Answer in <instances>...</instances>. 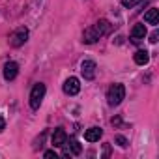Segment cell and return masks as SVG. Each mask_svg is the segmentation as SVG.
I'll return each instance as SVG.
<instances>
[{"instance_id": "6da1fadb", "label": "cell", "mask_w": 159, "mask_h": 159, "mask_svg": "<svg viewBox=\"0 0 159 159\" xmlns=\"http://www.w3.org/2000/svg\"><path fill=\"white\" fill-rule=\"evenodd\" d=\"M124 98H125V88H124V84H120V83L112 84V86L109 88V92H107V99H109V105H112V107L120 105Z\"/></svg>"}, {"instance_id": "7a4b0ae2", "label": "cell", "mask_w": 159, "mask_h": 159, "mask_svg": "<svg viewBox=\"0 0 159 159\" xmlns=\"http://www.w3.org/2000/svg\"><path fill=\"white\" fill-rule=\"evenodd\" d=\"M43 98H45V84L38 83V84L32 88V92H30V107H32V109H39Z\"/></svg>"}, {"instance_id": "3957f363", "label": "cell", "mask_w": 159, "mask_h": 159, "mask_svg": "<svg viewBox=\"0 0 159 159\" xmlns=\"http://www.w3.org/2000/svg\"><path fill=\"white\" fill-rule=\"evenodd\" d=\"M26 39H28V30H26L25 26H21V28H17V30L10 36V45H11V47H21V45L26 43Z\"/></svg>"}, {"instance_id": "277c9868", "label": "cell", "mask_w": 159, "mask_h": 159, "mask_svg": "<svg viewBox=\"0 0 159 159\" xmlns=\"http://www.w3.org/2000/svg\"><path fill=\"white\" fill-rule=\"evenodd\" d=\"M96 69H98V66L92 60H84L81 64V73H83V77L86 79V81H92V79L96 77Z\"/></svg>"}, {"instance_id": "5b68a950", "label": "cell", "mask_w": 159, "mask_h": 159, "mask_svg": "<svg viewBox=\"0 0 159 159\" xmlns=\"http://www.w3.org/2000/svg\"><path fill=\"white\" fill-rule=\"evenodd\" d=\"M79 90H81V83H79L77 77H69L64 83V92L67 96H75V94H79Z\"/></svg>"}, {"instance_id": "8992f818", "label": "cell", "mask_w": 159, "mask_h": 159, "mask_svg": "<svg viewBox=\"0 0 159 159\" xmlns=\"http://www.w3.org/2000/svg\"><path fill=\"white\" fill-rule=\"evenodd\" d=\"M64 146H67L66 150H64V157H69V155H79L83 152V146L79 144V140H75V139H69V142L66 140V144Z\"/></svg>"}, {"instance_id": "52a82bcc", "label": "cell", "mask_w": 159, "mask_h": 159, "mask_svg": "<svg viewBox=\"0 0 159 159\" xmlns=\"http://www.w3.org/2000/svg\"><path fill=\"white\" fill-rule=\"evenodd\" d=\"M66 140H67V135H66L64 127L54 129V133H52V146H54V148H60V146L66 144Z\"/></svg>"}, {"instance_id": "ba28073f", "label": "cell", "mask_w": 159, "mask_h": 159, "mask_svg": "<svg viewBox=\"0 0 159 159\" xmlns=\"http://www.w3.org/2000/svg\"><path fill=\"white\" fill-rule=\"evenodd\" d=\"M17 73H19V66L15 62H8L4 66V79L6 81H13V79L17 77Z\"/></svg>"}, {"instance_id": "9c48e42d", "label": "cell", "mask_w": 159, "mask_h": 159, "mask_svg": "<svg viewBox=\"0 0 159 159\" xmlns=\"http://www.w3.org/2000/svg\"><path fill=\"white\" fill-rule=\"evenodd\" d=\"M101 135H103V131H101L99 127H90V129L84 131V139H86L88 142H98V140L101 139Z\"/></svg>"}, {"instance_id": "30bf717a", "label": "cell", "mask_w": 159, "mask_h": 159, "mask_svg": "<svg viewBox=\"0 0 159 159\" xmlns=\"http://www.w3.org/2000/svg\"><path fill=\"white\" fill-rule=\"evenodd\" d=\"M94 28H96V32H98V34H99V38H101V36H107V34L111 32V28H112V26H111V23H109V21L101 19V21H98V23L94 25Z\"/></svg>"}, {"instance_id": "8fae6325", "label": "cell", "mask_w": 159, "mask_h": 159, "mask_svg": "<svg viewBox=\"0 0 159 159\" xmlns=\"http://www.w3.org/2000/svg\"><path fill=\"white\" fill-rule=\"evenodd\" d=\"M98 39H99V34L96 32V28H94V26H90V28H86V30H84V34H83V41H84V43H88V45H90V43H96Z\"/></svg>"}, {"instance_id": "7c38bea8", "label": "cell", "mask_w": 159, "mask_h": 159, "mask_svg": "<svg viewBox=\"0 0 159 159\" xmlns=\"http://www.w3.org/2000/svg\"><path fill=\"white\" fill-rule=\"evenodd\" d=\"M144 36H146V26H144V25H135L133 30H131V38H133V41L137 43V41L144 39Z\"/></svg>"}, {"instance_id": "4fadbf2b", "label": "cell", "mask_w": 159, "mask_h": 159, "mask_svg": "<svg viewBox=\"0 0 159 159\" xmlns=\"http://www.w3.org/2000/svg\"><path fill=\"white\" fill-rule=\"evenodd\" d=\"M144 21H146L148 25H159V10H155V8L148 10V11L144 13Z\"/></svg>"}, {"instance_id": "5bb4252c", "label": "cell", "mask_w": 159, "mask_h": 159, "mask_svg": "<svg viewBox=\"0 0 159 159\" xmlns=\"http://www.w3.org/2000/svg\"><path fill=\"white\" fill-rule=\"evenodd\" d=\"M150 62V54H148V51H137L135 52V64H139V66H146Z\"/></svg>"}, {"instance_id": "9a60e30c", "label": "cell", "mask_w": 159, "mask_h": 159, "mask_svg": "<svg viewBox=\"0 0 159 159\" xmlns=\"http://www.w3.org/2000/svg\"><path fill=\"white\" fill-rule=\"evenodd\" d=\"M116 144H118V146H122V148H125V146H127V139H125V137H122V135H118V137H116Z\"/></svg>"}, {"instance_id": "2e32d148", "label": "cell", "mask_w": 159, "mask_h": 159, "mask_svg": "<svg viewBox=\"0 0 159 159\" xmlns=\"http://www.w3.org/2000/svg\"><path fill=\"white\" fill-rule=\"evenodd\" d=\"M137 2H139V0H122V6H125V8H133Z\"/></svg>"}, {"instance_id": "e0dca14e", "label": "cell", "mask_w": 159, "mask_h": 159, "mask_svg": "<svg viewBox=\"0 0 159 159\" xmlns=\"http://www.w3.org/2000/svg\"><path fill=\"white\" fill-rule=\"evenodd\" d=\"M43 155H45L47 159H51V157H54V159H56V152H54V150H49V152H45Z\"/></svg>"}, {"instance_id": "ac0fdd59", "label": "cell", "mask_w": 159, "mask_h": 159, "mask_svg": "<svg viewBox=\"0 0 159 159\" xmlns=\"http://www.w3.org/2000/svg\"><path fill=\"white\" fill-rule=\"evenodd\" d=\"M157 38H159V34H157V30L150 36V43H157Z\"/></svg>"}, {"instance_id": "d6986e66", "label": "cell", "mask_w": 159, "mask_h": 159, "mask_svg": "<svg viewBox=\"0 0 159 159\" xmlns=\"http://www.w3.org/2000/svg\"><path fill=\"white\" fill-rule=\"evenodd\" d=\"M109 153H111V146H109V144H105V152H103V155H105V157H109Z\"/></svg>"}, {"instance_id": "ffe728a7", "label": "cell", "mask_w": 159, "mask_h": 159, "mask_svg": "<svg viewBox=\"0 0 159 159\" xmlns=\"http://www.w3.org/2000/svg\"><path fill=\"white\" fill-rule=\"evenodd\" d=\"M4 127H6V122H4L2 116H0V131H4Z\"/></svg>"}]
</instances>
